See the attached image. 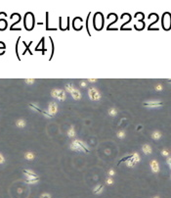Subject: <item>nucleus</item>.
<instances>
[{
    "label": "nucleus",
    "instance_id": "nucleus-1",
    "mask_svg": "<svg viewBox=\"0 0 171 198\" xmlns=\"http://www.w3.org/2000/svg\"><path fill=\"white\" fill-rule=\"evenodd\" d=\"M70 147L72 151H76V152H83V153L90 152L89 146L81 139H73L70 144Z\"/></svg>",
    "mask_w": 171,
    "mask_h": 198
},
{
    "label": "nucleus",
    "instance_id": "nucleus-2",
    "mask_svg": "<svg viewBox=\"0 0 171 198\" xmlns=\"http://www.w3.org/2000/svg\"><path fill=\"white\" fill-rule=\"evenodd\" d=\"M140 160H141V157H140L139 153L138 152H133V153L129 154L128 156L124 157L121 161H125V165L128 168L131 169V168H134L136 165L140 162Z\"/></svg>",
    "mask_w": 171,
    "mask_h": 198
},
{
    "label": "nucleus",
    "instance_id": "nucleus-3",
    "mask_svg": "<svg viewBox=\"0 0 171 198\" xmlns=\"http://www.w3.org/2000/svg\"><path fill=\"white\" fill-rule=\"evenodd\" d=\"M143 106L146 108L149 109H155L160 108L163 106V102L161 100H157V99H153V100H147L143 103Z\"/></svg>",
    "mask_w": 171,
    "mask_h": 198
},
{
    "label": "nucleus",
    "instance_id": "nucleus-4",
    "mask_svg": "<svg viewBox=\"0 0 171 198\" xmlns=\"http://www.w3.org/2000/svg\"><path fill=\"white\" fill-rule=\"evenodd\" d=\"M88 96L92 101H99L102 98V94L99 91V89H97L94 86H91L88 89Z\"/></svg>",
    "mask_w": 171,
    "mask_h": 198
},
{
    "label": "nucleus",
    "instance_id": "nucleus-5",
    "mask_svg": "<svg viewBox=\"0 0 171 198\" xmlns=\"http://www.w3.org/2000/svg\"><path fill=\"white\" fill-rule=\"evenodd\" d=\"M51 95L54 97V98L58 99V100H61V101H65L67 99V93L66 91L63 89H59V88H55L51 91Z\"/></svg>",
    "mask_w": 171,
    "mask_h": 198
},
{
    "label": "nucleus",
    "instance_id": "nucleus-6",
    "mask_svg": "<svg viewBox=\"0 0 171 198\" xmlns=\"http://www.w3.org/2000/svg\"><path fill=\"white\" fill-rule=\"evenodd\" d=\"M48 113L53 117L58 113V105L55 101H52L49 103V107H48Z\"/></svg>",
    "mask_w": 171,
    "mask_h": 198
},
{
    "label": "nucleus",
    "instance_id": "nucleus-7",
    "mask_svg": "<svg viewBox=\"0 0 171 198\" xmlns=\"http://www.w3.org/2000/svg\"><path fill=\"white\" fill-rule=\"evenodd\" d=\"M150 167H151V170H152L153 174H157L159 172V164L154 159L150 162Z\"/></svg>",
    "mask_w": 171,
    "mask_h": 198
},
{
    "label": "nucleus",
    "instance_id": "nucleus-8",
    "mask_svg": "<svg viewBox=\"0 0 171 198\" xmlns=\"http://www.w3.org/2000/svg\"><path fill=\"white\" fill-rule=\"evenodd\" d=\"M142 151H143V153L145 155H151L153 153V148H152V146L150 144H143L142 145Z\"/></svg>",
    "mask_w": 171,
    "mask_h": 198
},
{
    "label": "nucleus",
    "instance_id": "nucleus-9",
    "mask_svg": "<svg viewBox=\"0 0 171 198\" xmlns=\"http://www.w3.org/2000/svg\"><path fill=\"white\" fill-rule=\"evenodd\" d=\"M71 95H72V97L74 99V100H80L81 97H82L81 92L79 91V89H77V88H75V89L73 90L72 93H71Z\"/></svg>",
    "mask_w": 171,
    "mask_h": 198
},
{
    "label": "nucleus",
    "instance_id": "nucleus-10",
    "mask_svg": "<svg viewBox=\"0 0 171 198\" xmlns=\"http://www.w3.org/2000/svg\"><path fill=\"white\" fill-rule=\"evenodd\" d=\"M67 135H68V136H69L70 138H73V137H75V135H76V130H75L74 126H70V128H69V129H68V131H67Z\"/></svg>",
    "mask_w": 171,
    "mask_h": 198
},
{
    "label": "nucleus",
    "instance_id": "nucleus-11",
    "mask_svg": "<svg viewBox=\"0 0 171 198\" xmlns=\"http://www.w3.org/2000/svg\"><path fill=\"white\" fill-rule=\"evenodd\" d=\"M108 114L109 117H117V115H118V110H117V107H110V108H108Z\"/></svg>",
    "mask_w": 171,
    "mask_h": 198
},
{
    "label": "nucleus",
    "instance_id": "nucleus-12",
    "mask_svg": "<svg viewBox=\"0 0 171 198\" xmlns=\"http://www.w3.org/2000/svg\"><path fill=\"white\" fill-rule=\"evenodd\" d=\"M103 191H104V185L103 184H101V183H99V184H97L94 188H93V192L95 193V194H101V193H103Z\"/></svg>",
    "mask_w": 171,
    "mask_h": 198
},
{
    "label": "nucleus",
    "instance_id": "nucleus-13",
    "mask_svg": "<svg viewBox=\"0 0 171 198\" xmlns=\"http://www.w3.org/2000/svg\"><path fill=\"white\" fill-rule=\"evenodd\" d=\"M161 137H162V134L161 131H159V130H153V133H152V138H153V140H159Z\"/></svg>",
    "mask_w": 171,
    "mask_h": 198
},
{
    "label": "nucleus",
    "instance_id": "nucleus-14",
    "mask_svg": "<svg viewBox=\"0 0 171 198\" xmlns=\"http://www.w3.org/2000/svg\"><path fill=\"white\" fill-rule=\"evenodd\" d=\"M27 125V122L25 121V120H23V119H19L18 121L16 122V126L20 127V128H23V127H25Z\"/></svg>",
    "mask_w": 171,
    "mask_h": 198
},
{
    "label": "nucleus",
    "instance_id": "nucleus-15",
    "mask_svg": "<svg viewBox=\"0 0 171 198\" xmlns=\"http://www.w3.org/2000/svg\"><path fill=\"white\" fill-rule=\"evenodd\" d=\"M117 136L119 139H124L126 137V131L125 130H118L117 133Z\"/></svg>",
    "mask_w": 171,
    "mask_h": 198
},
{
    "label": "nucleus",
    "instance_id": "nucleus-16",
    "mask_svg": "<svg viewBox=\"0 0 171 198\" xmlns=\"http://www.w3.org/2000/svg\"><path fill=\"white\" fill-rule=\"evenodd\" d=\"M74 89H75V87L72 83H67L66 84V91H68L69 93H72Z\"/></svg>",
    "mask_w": 171,
    "mask_h": 198
},
{
    "label": "nucleus",
    "instance_id": "nucleus-17",
    "mask_svg": "<svg viewBox=\"0 0 171 198\" xmlns=\"http://www.w3.org/2000/svg\"><path fill=\"white\" fill-rule=\"evenodd\" d=\"M34 157H35V155H34V153H32V152H27V153L25 154V158L27 160H33Z\"/></svg>",
    "mask_w": 171,
    "mask_h": 198
},
{
    "label": "nucleus",
    "instance_id": "nucleus-18",
    "mask_svg": "<svg viewBox=\"0 0 171 198\" xmlns=\"http://www.w3.org/2000/svg\"><path fill=\"white\" fill-rule=\"evenodd\" d=\"M160 154H161V156H163V157H169L170 156V152H169V150L168 149H166V148H163L161 150V152H160Z\"/></svg>",
    "mask_w": 171,
    "mask_h": 198
},
{
    "label": "nucleus",
    "instance_id": "nucleus-19",
    "mask_svg": "<svg viewBox=\"0 0 171 198\" xmlns=\"http://www.w3.org/2000/svg\"><path fill=\"white\" fill-rule=\"evenodd\" d=\"M106 183H107L108 185H112V184L115 183V180H113L112 178H110V177H108V178L106 179Z\"/></svg>",
    "mask_w": 171,
    "mask_h": 198
},
{
    "label": "nucleus",
    "instance_id": "nucleus-20",
    "mask_svg": "<svg viewBox=\"0 0 171 198\" xmlns=\"http://www.w3.org/2000/svg\"><path fill=\"white\" fill-rule=\"evenodd\" d=\"M162 89H163V85H162L161 83H157V84L154 85V90H156V91H161Z\"/></svg>",
    "mask_w": 171,
    "mask_h": 198
},
{
    "label": "nucleus",
    "instance_id": "nucleus-21",
    "mask_svg": "<svg viewBox=\"0 0 171 198\" xmlns=\"http://www.w3.org/2000/svg\"><path fill=\"white\" fill-rule=\"evenodd\" d=\"M29 106H30V108H32L34 111H37V112H40V109L39 107L36 105V104H29Z\"/></svg>",
    "mask_w": 171,
    "mask_h": 198
},
{
    "label": "nucleus",
    "instance_id": "nucleus-22",
    "mask_svg": "<svg viewBox=\"0 0 171 198\" xmlns=\"http://www.w3.org/2000/svg\"><path fill=\"white\" fill-rule=\"evenodd\" d=\"M108 177L112 178V177H113V176L116 175V171H115V170H112V169H110V170H108Z\"/></svg>",
    "mask_w": 171,
    "mask_h": 198
},
{
    "label": "nucleus",
    "instance_id": "nucleus-23",
    "mask_svg": "<svg viewBox=\"0 0 171 198\" xmlns=\"http://www.w3.org/2000/svg\"><path fill=\"white\" fill-rule=\"evenodd\" d=\"M166 163H167V165H168V168L171 170V156H169V157L166 158Z\"/></svg>",
    "mask_w": 171,
    "mask_h": 198
},
{
    "label": "nucleus",
    "instance_id": "nucleus-24",
    "mask_svg": "<svg viewBox=\"0 0 171 198\" xmlns=\"http://www.w3.org/2000/svg\"><path fill=\"white\" fill-rule=\"evenodd\" d=\"M79 85H80V87H82V88H85L87 86V81H80Z\"/></svg>",
    "mask_w": 171,
    "mask_h": 198
},
{
    "label": "nucleus",
    "instance_id": "nucleus-25",
    "mask_svg": "<svg viewBox=\"0 0 171 198\" xmlns=\"http://www.w3.org/2000/svg\"><path fill=\"white\" fill-rule=\"evenodd\" d=\"M40 198H52V197H51V194H49V193H42Z\"/></svg>",
    "mask_w": 171,
    "mask_h": 198
},
{
    "label": "nucleus",
    "instance_id": "nucleus-26",
    "mask_svg": "<svg viewBox=\"0 0 171 198\" xmlns=\"http://www.w3.org/2000/svg\"><path fill=\"white\" fill-rule=\"evenodd\" d=\"M4 162H5V157L0 153V164H3Z\"/></svg>",
    "mask_w": 171,
    "mask_h": 198
},
{
    "label": "nucleus",
    "instance_id": "nucleus-27",
    "mask_svg": "<svg viewBox=\"0 0 171 198\" xmlns=\"http://www.w3.org/2000/svg\"><path fill=\"white\" fill-rule=\"evenodd\" d=\"M97 81H98L97 79H88V80H87V82H92V83L97 82Z\"/></svg>",
    "mask_w": 171,
    "mask_h": 198
},
{
    "label": "nucleus",
    "instance_id": "nucleus-28",
    "mask_svg": "<svg viewBox=\"0 0 171 198\" xmlns=\"http://www.w3.org/2000/svg\"><path fill=\"white\" fill-rule=\"evenodd\" d=\"M26 82H27V83H33L34 80H26Z\"/></svg>",
    "mask_w": 171,
    "mask_h": 198
},
{
    "label": "nucleus",
    "instance_id": "nucleus-29",
    "mask_svg": "<svg viewBox=\"0 0 171 198\" xmlns=\"http://www.w3.org/2000/svg\"><path fill=\"white\" fill-rule=\"evenodd\" d=\"M142 128H143V126H141V125H140V126H137V130H141Z\"/></svg>",
    "mask_w": 171,
    "mask_h": 198
},
{
    "label": "nucleus",
    "instance_id": "nucleus-30",
    "mask_svg": "<svg viewBox=\"0 0 171 198\" xmlns=\"http://www.w3.org/2000/svg\"><path fill=\"white\" fill-rule=\"evenodd\" d=\"M105 152H106V154H110V151H109V150H108V149H107V150H106V151H105Z\"/></svg>",
    "mask_w": 171,
    "mask_h": 198
},
{
    "label": "nucleus",
    "instance_id": "nucleus-31",
    "mask_svg": "<svg viewBox=\"0 0 171 198\" xmlns=\"http://www.w3.org/2000/svg\"><path fill=\"white\" fill-rule=\"evenodd\" d=\"M167 82H169V83H171V79H169V80H167Z\"/></svg>",
    "mask_w": 171,
    "mask_h": 198
},
{
    "label": "nucleus",
    "instance_id": "nucleus-32",
    "mask_svg": "<svg viewBox=\"0 0 171 198\" xmlns=\"http://www.w3.org/2000/svg\"><path fill=\"white\" fill-rule=\"evenodd\" d=\"M153 198H160V197H159V196H157V195H156V196H153Z\"/></svg>",
    "mask_w": 171,
    "mask_h": 198
},
{
    "label": "nucleus",
    "instance_id": "nucleus-33",
    "mask_svg": "<svg viewBox=\"0 0 171 198\" xmlns=\"http://www.w3.org/2000/svg\"><path fill=\"white\" fill-rule=\"evenodd\" d=\"M170 179H171V175H170Z\"/></svg>",
    "mask_w": 171,
    "mask_h": 198
}]
</instances>
